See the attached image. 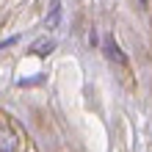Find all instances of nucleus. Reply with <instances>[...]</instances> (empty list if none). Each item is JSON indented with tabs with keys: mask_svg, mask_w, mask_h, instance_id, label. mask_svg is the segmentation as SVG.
Returning a JSON list of instances; mask_svg holds the SVG:
<instances>
[{
	"mask_svg": "<svg viewBox=\"0 0 152 152\" xmlns=\"http://www.w3.org/2000/svg\"><path fill=\"white\" fill-rule=\"evenodd\" d=\"M17 149V136L11 130L0 127V152H14Z\"/></svg>",
	"mask_w": 152,
	"mask_h": 152,
	"instance_id": "obj_1",
	"label": "nucleus"
},
{
	"mask_svg": "<svg viewBox=\"0 0 152 152\" xmlns=\"http://www.w3.org/2000/svg\"><path fill=\"white\" fill-rule=\"evenodd\" d=\"M56 50V42L53 39H39L31 44V53H36V56H50V53Z\"/></svg>",
	"mask_w": 152,
	"mask_h": 152,
	"instance_id": "obj_2",
	"label": "nucleus"
},
{
	"mask_svg": "<svg viewBox=\"0 0 152 152\" xmlns=\"http://www.w3.org/2000/svg\"><path fill=\"white\" fill-rule=\"evenodd\" d=\"M105 53H108V58L111 61H119V64H124V56H122V50H119V44H116L111 36L105 39Z\"/></svg>",
	"mask_w": 152,
	"mask_h": 152,
	"instance_id": "obj_3",
	"label": "nucleus"
},
{
	"mask_svg": "<svg viewBox=\"0 0 152 152\" xmlns=\"http://www.w3.org/2000/svg\"><path fill=\"white\" fill-rule=\"evenodd\" d=\"M58 17H61V6H58V0H56V3H53V11H50V17H47V22H44V25H47V31L58 25Z\"/></svg>",
	"mask_w": 152,
	"mask_h": 152,
	"instance_id": "obj_4",
	"label": "nucleus"
},
{
	"mask_svg": "<svg viewBox=\"0 0 152 152\" xmlns=\"http://www.w3.org/2000/svg\"><path fill=\"white\" fill-rule=\"evenodd\" d=\"M138 3H141V6H147V3H149V0H138Z\"/></svg>",
	"mask_w": 152,
	"mask_h": 152,
	"instance_id": "obj_5",
	"label": "nucleus"
}]
</instances>
